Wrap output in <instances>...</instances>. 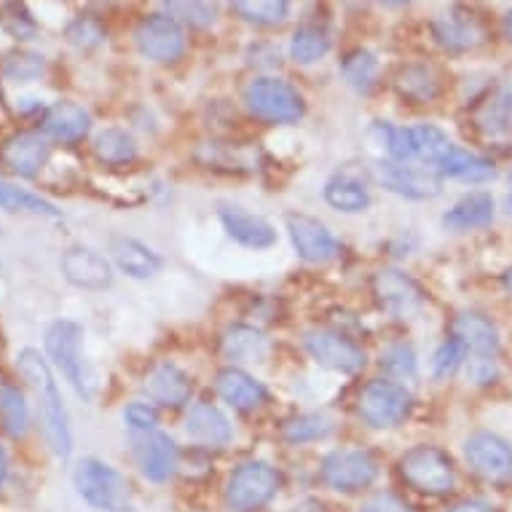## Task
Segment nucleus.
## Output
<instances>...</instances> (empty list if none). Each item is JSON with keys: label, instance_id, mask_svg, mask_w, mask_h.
<instances>
[{"label": "nucleus", "instance_id": "bb28decb", "mask_svg": "<svg viewBox=\"0 0 512 512\" xmlns=\"http://www.w3.org/2000/svg\"><path fill=\"white\" fill-rule=\"evenodd\" d=\"M440 177H454V180H464V183H491L496 177V167L488 159L478 156V153L462 151V148H451L445 153V159L437 164Z\"/></svg>", "mask_w": 512, "mask_h": 512}, {"label": "nucleus", "instance_id": "37998d69", "mask_svg": "<svg viewBox=\"0 0 512 512\" xmlns=\"http://www.w3.org/2000/svg\"><path fill=\"white\" fill-rule=\"evenodd\" d=\"M381 368L395 378L416 376V349L408 341H395L381 352Z\"/></svg>", "mask_w": 512, "mask_h": 512}, {"label": "nucleus", "instance_id": "49530a36", "mask_svg": "<svg viewBox=\"0 0 512 512\" xmlns=\"http://www.w3.org/2000/svg\"><path fill=\"white\" fill-rule=\"evenodd\" d=\"M124 424L135 435H145V432H153L159 424V411L151 403H129L124 408Z\"/></svg>", "mask_w": 512, "mask_h": 512}, {"label": "nucleus", "instance_id": "f704fd0d", "mask_svg": "<svg viewBox=\"0 0 512 512\" xmlns=\"http://www.w3.org/2000/svg\"><path fill=\"white\" fill-rule=\"evenodd\" d=\"M378 73H381V65L376 54L368 49L346 51L341 59V76L357 92H370L378 84Z\"/></svg>", "mask_w": 512, "mask_h": 512}, {"label": "nucleus", "instance_id": "2eb2a0df", "mask_svg": "<svg viewBox=\"0 0 512 512\" xmlns=\"http://www.w3.org/2000/svg\"><path fill=\"white\" fill-rule=\"evenodd\" d=\"M59 269H62L70 285L78 287V290L97 293V290H105V287L113 285L110 261L102 252H97L94 247H86V244H73V247L62 252Z\"/></svg>", "mask_w": 512, "mask_h": 512}, {"label": "nucleus", "instance_id": "6e6552de", "mask_svg": "<svg viewBox=\"0 0 512 512\" xmlns=\"http://www.w3.org/2000/svg\"><path fill=\"white\" fill-rule=\"evenodd\" d=\"M378 459L365 448H338L319 464V478L338 494H360L378 478Z\"/></svg>", "mask_w": 512, "mask_h": 512}, {"label": "nucleus", "instance_id": "f257e3e1", "mask_svg": "<svg viewBox=\"0 0 512 512\" xmlns=\"http://www.w3.org/2000/svg\"><path fill=\"white\" fill-rule=\"evenodd\" d=\"M17 368L19 376L25 378L38 395V413H41L43 435H46L51 454L62 462H68L70 454H73V429H70L68 408L62 403L46 354L27 346L17 354Z\"/></svg>", "mask_w": 512, "mask_h": 512}, {"label": "nucleus", "instance_id": "c9c22d12", "mask_svg": "<svg viewBox=\"0 0 512 512\" xmlns=\"http://www.w3.org/2000/svg\"><path fill=\"white\" fill-rule=\"evenodd\" d=\"M330 432H333V419H328L325 413H301L282 424V437L290 445L317 443L325 440Z\"/></svg>", "mask_w": 512, "mask_h": 512}, {"label": "nucleus", "instance_id": "5fc2aeb1", "mask_svg": "<svg viewBox=\"0 0 512 512\" xmlns=\"http://www.w3.org/2000/svg\"><path fill=\"white\" fill-rule=\"evenodd\" d=\"M502 92H504V94H507V100H510V102H512V76H510V78H507V84H504V89H502Z\"/></svg>", "mask_w": 512, "mask_h": 512}, {"label": "nucleus", "instance_id": "c03bdc74", "mask_svg": "<svg viewBox=\"0 0 512 512\" xmlns=\"http://www.w3.org/2000/svg\"><path fill=\"white\" fill-rule=\"evenodd\" d=\"M464 349L456 338H448L443 344L437 346L435 354H432V362H429V368H432V376L437 381H443V378H451L456 373V368L464 362Z\"/></svg>", "mask_w": 512, "mask_h": 512}, {"label": "nucleus", "instance_id": "58836bf2", "mask_svg": "<svg viewBox=\"0 0 512 512\" xmlns=\"http://www.w3.org/2000/svg\"><path fill=\"white\" fill-rule=\"evenodd\" d=\"M231 9L250 25L271 27L285 22L290 14V3L287 0H239Z\"/></svg>", "mask_w": 512, "mask_h": 512}, {"label": "nucleus", "instance_id": "7c9ffc66", "mask_svg": "<svg viewBox=\"0 0 512 512\" xmlns=\"http://www.w3.org/2000/svg\"><path fill=\"white\" fill-rule=\"evenodd\" d=\"M92 151L94 159L105 164V167H129L132 161H137L135 137L124 132V129H116V126L97 132Z\"/></svg>", "mask_w": 512, "mask_h": 512}, {"label": "nucleus", "instance_id": "cd10ccee", "mask_svg": "<svg viewBox=\"0 0 512 512\" xmlns=\"http://www.w3.org/2000/svg\"><path fill=\"white\" fill-rule=\"evenodd\" d=\"M0 429L11 440H22L30 432L27 397L17 384H11L9 378H0Z\"/></svg>", "mask_w": 512, "mask_h": 512}, {"label": "nucleus", "instance_id": "c85d7f7f", "mask_svg": "<svg viewBox=\"0 0 512 512\" xmlns=\"http://www.w3.org/2000/svg\"><path fill=\"white\" fill-rule=\"evenodd\" d=\"M395 92L413 105H427L440 94V78L429 65H405L397 70Z\"/></svg>", "mask_w": 512, "mask_h": 512}, {"label": "nucleus", "instance_id": "f8f14e48", "mask_svg": "<svg viewBox=\"0 0 512 512\" xmlns=\"http://www.w3.org/2000/svg\"><path fill=\"white\" fill-rule=\"evenodd\" d=\"M370 290H373L378 309L387 311L389 317L395 319L416 317L424 306V290L419 287V282L400 269L376 271Z\"/></svg>", "mask_w": 512, "mask_h": 512}, {"label": "nucleus", "instance_id": "e433bc0d", "mask_svg": "<svg viewBox=\"0 0 512 512\" xmlns=\"http://www.w3.org/2000/svg\"><path fill=\"white\" fill-rule=\"evenodd\" d=\"M413 135V148H416V159L427 161L432 167H437L445 159V153L451 151L454 145L448 140L443 129L435 124H419L411 126Z\"/></svg>", "mask_w": 512, "mask_h": 512}, {"label": "nucleus", "instance_id": "de8ad7c7", "mask_svg": "<svg viewBox=\"0 0 512 512\" xmlns=\"http://www.w3.org/2000/svg\"><path fill=\"white\" fill-rule=\"evenodd\" d=\"M467 378H470L472 384H478V387L494 384L496 378H499V365H496L494 354H472L470 360H467Z\"/></svg>", "mask_w": 512, "mask_h": 512}, {"label": "nucleus", "instance_id": "6e6d98bb", "mask_svg": "<svg viewBox=\"0 0 512 512\" xmlns=\"http://www.w3.org/2000/svg\"><path fill=\"white\" fill-rule=\"evenodd\" d=\"M507 210L512 212V191H510V196H507Z\"/></svg>", "mask_w": 512, "mask_h": 512}, {"label": "nucleus", "instance_id": "2f4dec72", "mask_svg": "<svg viewBox=\"0 0 512 512\" xmlns=\"http://www.w3.org/2000/svg\"><path fill=\"white\" fill-rule=\"evenodd\" d=\"M333 46V33L319 22H306L290 38V57L298 65H314L325 57Z\"/></svg>", "mask_w": 512, "mask_h": 512}, {"label": "nucleus", "instance_id": "423d86ee", "mask_svg": "<svg viewBox=\"0 0 512 512\" xmlns=\"http://www.w3.org/2000/svg\"><path fill=\"white\" fill-rule=\"evenodd\" d=\"M413 411V395L392 378H370L357 395V413L373 429L400 427Z\"/></svg>", "mask_w": 512, "mask_h": 512}, {"label": "nucleus", "instance_id": "0eeeda50", "mask_svg": "<svg viewBox=\"0 0 512 512\" xmlns=\"http://www.w3.org/2000/svg\"><path fill=\"white\" fill-rule=\"evenodd\" d=\"M282 488V475L274 464L263 459L242 462L226 483V504L234 512H258L277 496Z\"/></svg>", "mask_w": 512, "mask_h": 512}, {"label": "nucleus", "instance_id": "473e14b6", "mask_svg": "<svg viewBox=\"0 0 512 512\" xmlns=\"http://www.w3.org/2000/svg\"><path fill=\"white\" fill-rule=\"evenodd\" d=\"M0 210L11 212H27V215H41V218H62V210H57V204H51L49 199L19 188V185L9 183V180H0Z\"/></svg>", "mask_w": 512, "mask_h": 512}, {"label": "nucleus", "instance_id": "1a4fd4ad", "mask_svg": "<svg viewBox=\"0 0 512 512\" xmlns=\"http://www.w3.org/2000/svg\"><path fill=\"white\" fill-rule=\"evenodd\" d=\"M135 43L145 59L172 65L185 54L188 38H185V27L169 14H148L137 22Z\"/></svg>", "mask_w": 512, "mask_h": 512}, {"label": "nucleus", "instance_id": "6ab92c4d", "mask_svg": "<svg viewBox=\"0 0 512 512\" xmlns=\"http://www.w3.org/2000/svg\"><path fill=\"white\" fill-rule=\"evenodd\" d=\"M215 392L234 411H255V408H261L269 400V389L263 387L258 378L250 376L247 370L236 368V365L218 370Z\"/></svg>", "mask_w": 512, "mask_h": 512}, {"label": "nucleus", "instance_id": "4468645a", "mask_svg": "<svg viewBox=\"0 0 512 512\" xmlns=\"http://www.w3.org/2000/svg\"><path fill=\"white\" fill-rule=\"evenodd\" d=\"M464 459L475 475L491 480V483H502V480L512 478V448L496 432L483 429V432L470 435V440L464 445Z\"/></svg>", "mask_w": 512, "mask_h": 512}, {"label": "nucleus", "instance_id": "a211bd4d", "mask_svg": "<svg viewBox=\"0 0 512 512\" xmlns=\"http://www.w3.org/2000/svg\"><path fill=\"white\" fill-rule=\"evenodd\" d=\"M143 392L148 395L151 405L161 408H183L191 403L194 395V381L175 362H156L143 378Z\"/></svg>", "mask_w": 512, "mask_h": 512}, {"label": "nucleus", "instance_id": "9d476101", "mask_svg": "<svg viewBox=\"0 0 512 512\" xmlns=\"http://www.w3.org/2000/svg\"><path fill=\"white\" fill-rule=\"evenodd\" d=\"M51 140L41 129H19L0 143V167L22 180H35L49 164Z\"/></svg>", "mask_w": 512, "mask_h": 512}, {"label": "nucleus", "instance_id": "72a5a7b5", "mask_svg": "<svg viewBox=\"0 0 512 512\" xmlns=\"http://www.w3.org/2000/svg\"><path fill=\"white\" fill-rule=\"evenodd\" d=\"M325 202L338 212H365L370 207V191L360 180L354 177H333L328 185H325Z\"/></svg>", "mask_w": 512, "mask_h": 512}, {"label": "nucleus", "instance_id": "9b49d317", "mask_svg": "<svg viewBox=\"0 0 512 512\" xmlns=\"http://www.w3.org/2000/svg\"><path fill=\"white\" fill-rule=\"evenodd\" d=\"M303 346L317 365L336 370V373H357L368 362L365 349L338 330H309L303 336Z\"/></svg>", "mask_w": 512, "mask_h": 512}, {"label": "nucleus", "instance_id": "c756f323", "mask_svg": "<svg viewBox=\"0 0 512 512\" xmlns=\"http://www.w3.org/2000/svg\"><path fill=\"white\" fill-rule=\"evenodd\" d=\"M223 354L231 362H263L269 354V338L252 325H231L223 333Z\"/></svg>", "mask_w": 512, "mask_h": 512}, {"label": "nucleus", "instance_id": "3c124183", "mask_svg": "<svg viewBox=\"0 0 512 512\" xmlns=\"http://www.w3.org/2000/svg\"><path fill=\"white\" fill-rule=\"evenodd\" d=\"M9 472H11L9 454H6V448H3V443H0V488L6 486V480H9Z\"/></svg>", "mask_w": 512, "mask_h": 512}, {"label": "nucleus", "instance_id": "09e8293b", "mask_svg": "<svg viewBox=\"0 0 512 512\" xmlns=\"http://www.w3.org/2000/svg\"><path fill=\"white\" fill-rule=\"evenodd\" d=\"M360 512H413V510L408 507L405 499H400V496L392 494V491H381V494L370 496L368 502L362 504Z\"/></svg>", "mask_w": 512, "mask_h": 512}, {"label": "nucleus", "instance_id": "b1692460", "mask_svg": "<svg viewBox=\"0 0 512 512\" xmlns=\"http://www.w3.org/2000/svg\"><path fill=\"white\" fill-rule=\"evenodd\" d=\"M451 333L472 354H494L499 349V330L480 311H462V314H456L454 322H451Z\"/></svg>", "mask_w": 512, "mask_h": 512}, {"label": "nucleus", "instance_id": "8fccbe9b", "mask_svg": "<svg viewBox=\"0 0 512 512\" xmlns=\"http://www.w3.org/2000/svg\"><path fill=\"white\" fill-rule=\"evenodd\" d=\"M448 512H491V504L483 499H464V502L454 504Z\"/></svg>", "mask_w": 512, "mask_h": 512}, {"label": "nucleus", "instance_id": "4c0bfd02", "mask_svg": "<svg viewBox=\"0 0 512 512\" xmlns=\"http://www.w3.org/2000/svg\"><path fill=\"white\" fill-rule=\"evenodd\" d=\"M43 70H46V59L27 49L9 51L3 57V65H0L3 78H9L14 84H33V81L43 76Z\"/></svg>", "mask_w": 512, "mask_h": 512}, {"label": "nucleus", "instance_id": "ea45409f", "mask_svg": "<svg viewBox=\"0 0 512 512\" xmlns=\"http://www.w3.org/2000/svg\"><path fill=\"white\" fill-rule=\"evenodd\" d=\"M475 124L488 132V135H502L512 126V102L507 100V94L499 89V92L486 100L475 110Z\"/></svg>", "mask_w": 512, "mask_h": 512}, {"label": "nucleus", "instance_id": "393cba45", "mask_svg": "<svg viewBox=\"0 0 512 512\" xmlns=\"http://www.w3.org/2000/svg\"><path fill=\"white\" fill-rule=\"evenodd\" d=\"M110 252H113V261L126 277L151 279L161 269L159 255L148 244H143L140 239H132V236H113L110 239Z\"/></svg>", "mask_w": 512, "mask_h": 512}, {"label": "nucleus", "instance_id": "f03ea898", "mask_svg": "<svg viewBox=\"0 0 512 512\" xmlns=\"http://www.w3.org/2000/svg\"><path fill=\"white\" fill-rule=\"evenodd\" d=\"M73 486L76 494L97 512H129L132 486L121 470L102 462L97 456L78 459L73 467Z\"/></svg>", "mask_w": 512, "mask_h": 512}, {"label": "nucleus", "instance_id": "dca6fc26", "mask_svg": "<svg viewBox=\"0 0 512 512\" xmlns=\"http://www.w3.org/2000/svg\"><path fill=\"white\" fill-rule=\"evenodd\" d=\"M132 454L143 478L151 483H167L175 475L177 459H180L175 440L161 429L132 437Z\"/></svg>", "mask_w": 512, "mask_h": 512}, {"label": "nucleus", "instance_id": "ddd939ff", "mask_svg": "<svg viewBox=\"0 0 512 512\" xmlns=\"http://www.w3.org/2000/svg\"><path fill=\"white\" fill-rule=\"evenodd\" d=\"M285 223L290 242H293V250L298 252L301 261L328 263L336 261L338 255L344 252V244L338 242L333 231L322 220L303 215V212H293V215H287Z\"/></svg>", "mask_w": 512, "mask_h": 512}, {"label": "nucleus", "instance_id": "5701e85b", "mask_svg": "<svg viewBox=\"0 0 512 512\" xmlns=\"http://www.w3.org/2000/svg\"><path fill=\"white\" fill-rule=\"evenodd\" d=\"M432 35L448 51L475 49V46L486 41V30L480 25V19L467 14L464 9H454L443 14V17H437L432 22Z\"/></svg>", "mask_w": 512, "mask_h": 512}, {"label": "nucleus", "instance_id": "412c9836", "mask_svg": "<svg viewBox=\"0 0 512 512\" xmlns=\"http://www.w3.org/2000/svg\"><path fill=\"white\" fill-rule=\"evenodd\" d=\"M41 132L54 143L76 145L92 132V113L76 102H57L43 113Z\"/></svg>", "mask_w": 512, "mask_h": 512}, {"label": "nucleus", "instance_id": "aec40b11", "mask_svg": "<svg viewBox=\"0 0 512 512\" xmlns=\"http://www.w3.org/2000/svg\"><path fill=\"white\" fill-rule=\"evenodd\" d=\"M218 218L228 239H234L236 244H242L247 250H269L277 244V228L261 215H252V212H244L239 207H223Z\"/></svg>", "mask_w": 512, "mask_h": 512}, {"label": "nucleus", "instance_id": "a19ab883", "mask_svg": "<svg viewBox=\"0 0 512 512\" xmlns=\"http://www.w3.org/2000/svg\"><path fill=\"white\" fill-rule=\"evenodd\" d=\"M0 25L14 41H33L38 35V22L25 3H3L0 6Z\"/></svg>", "mask_w": 512, "mask_h": 512}, {"label": "nucleus", "instance_id": "603ef678", "mask_svg": "<svg viewBox=\"0 0 512 512\" xmlns=\"http://www.w3.org/2000/svg\"><path fill=\"white\" fill-rule=\"evenodd\" d=\"M502 33L504 38L512 43V11H507V14L502 17Z\"/></svg>", "mask_w": 512, "mask_h": 512}, {"label": "nucleus", "instance_id": "39448f33", "mask_svg": "<svg viewBox=\"0 0 512 512\" xmlns=\"http://www.w3.org/2000/svg\"><path fill=\"white\" fill-rule=\"evenodd\" d=\"M400 478L411 488L429 496L451 494L456 486L454 459L437 445H413L397 462Z\"/></svg>", "mask_w": 512, "mask_h": 512}, {"label": "nucleus", "instance_id": "a18cd8bd", "mask_svg": "<svg viewBox=\"0 0 512 512\" xmlns=\"http://www.w3.org/2000/svg\"><path fill=\"white\" fill-rule=\"evenodd\" d=\"M164 14L177 19L180 25L207 27L215 22V6L210 3H164Z\"/></svg>", "mask_w": 512, "mask_h": 512}, {"label": "nucleus", "instance_id": "4be33fe9", "mask_svg": "<svg viewBox=\"0 0 512 512\" xmlns=\"http://www.w3.org/2000/svg\"><path fill=\"white\" fill-rule=\"evenodd\" d=\"M185 435L204 448H226L234 437V427L218 405L194 403L185 411Z\"/></svg>", "mask_w": 512, "mask_h": 512}, {"label": "nucleus", "instance_id": "7ed1b4c3", "mask_svg": "<svg viewBox=\"0 0 512 512\" xmlns=\"http://www.w3.org/2000/svg\"><path fill=\"white\" fill-rule=\"evenodd\" d=\"M43 346H46V360H49L51 368H57L62 376L68 378L70 387L76 389L84 400H89L92 384L86 376L84 328L73 319H54L46 328Z\"/></svg>", "mask_w": 512, "mask_h": 512}, {"label": "nucleus", "instance_id": "20e7f679", "mask_svg": "<svg viewBox=\"0 0 512 512\" xmlns=\"http://www.w3.org/2000/svg\"><path fill=\"white\" fill-rule=\"evenodd\" d=\"M244 105L266 124H298L306 113L303 94L290 81L277 76L252 78L244 89Z\"/></svg>", "mask_w": 512, "mask_h": 512}, {"label": "nucleus", "instance_id": "a878e982", "mask_svg": "<svg viewBox=\"0 0 512 512\" xmlns=\"http://www.w3.org/2000/svg\"><path fill=\"white\" fill-rule=\"evenodd\" d=\"M491 223H494V199L483 191L464 196L443 215V226L451 231H472V228H486Z\"/></svg>", "mask_w": 512, "mask_h": 512}, {"label": "nucleus", "instance_id": "79ce46f5", "mask_svg": "<svg viewBox=\"0 0 512 512\" xmlns=\"http://www.w3.org/2000/svg\"><path fill=\"white\" fill-rule=\"evenodd\" d=\"M65 38H68L70 46H76L81 51L97 49L105 41V27L92 14H81V17L70 19L68 27H65Z\"/></svg>", "mask_w": 512, "mask_h": 512}, {"label": "nucleus", "instance_id": "f3484780", "mask_svg": "<svg viewBox=\"0 0 512 512\" xmlns=\"http://www.w3.org/2000/svg\"><path fill=\"white\" fill-rule=\"evenodd\" d=\"M378 183L389 188L392 194L413 199V202H424V199H435L440 194V172L427 167H411V164H378L376 167Z\"/></svg>", "mask_w": 512, "mask_h": 512}, {"label": "nucleus", "instance_id": "864d4df0", "mask_svg": "<svg viewBox=\"0 0 512 512\" xmlns=\"http://www.w3.org/2000/svg\"><path fill=\"white\" fill-rule=\"evenodd\" d=\"M502 285H504V290H507V293H512V269H507V271H504V277H502Z\"/></svg>", "mask_w": 512, "mask_h": 512}]
</instances>
